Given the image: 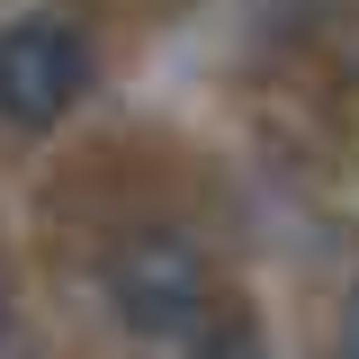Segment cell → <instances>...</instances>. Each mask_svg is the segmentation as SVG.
<instances>
[{"instance_id": "cell-1", "label": "cell", "mask_w": 359, "mask_h": 359, "mask_svg": "<svg viewBox=\"0 0 359 359\" xmlns=\"http://www.w3.org/2000/svg\"><path fill=\"white\" fill-rule=\"evenodd\" d=\"M99 297L126 341H198L216 314V269L180 224H126L99 261Z\"/></svg>"}, {"instance_id": "cell-2", "label": "cell", "mask_w": 359, "mask_h": 359, "mask_svg": "<svg viewBox=\"0 0 359 359\" xmlns=\"http://www.w3.org/2000/svg\"><path fill=\"white\" fill-rule=\"evenodd\" d=\"M90 99V36L63 18H9L0 27V126L45 135Z\"/></svg>"}, {"instance_id": "cell-3", "label": "cell", "mask_w": 359, "mask_h": 359, "mask_svg": "<svg viewBox=\"0 0 359 359\" xmlns=\"http://www.w3.org/2000/svg\"><path fill=\"white\" fill-rule=\"evenodd\" d=\"M189 359H269V332H261L243 306H233V314H207L198 341H189Z\"/></svg>"}, {"instance_id": "cell-4", "label": "cell", "mask_w": 359, "mask_h": 359, "mask_svg": "<svg viewBox=\"0 0 359 359\" xmlns=\"http://www.w3.org/2000/svg\"><path fill=\"white\" fill-rule=\"evenodd\" d=\"M341 359H359V287H351V306H341Z\"/></svg>"}, {"instance_id": "cell-5", "label": "cell", "mask_w": 359, "mask_h": 359, "mask_svg": "<svg viewBox=\"0 0 359 359\" xmlns=\"http://www.w3.org/2000/svg\"><path fill=\"white\" fill-rule=\"evenodd\" d=\"M0 323H9V297H0Z\"/></svg>"}]
</instances>
